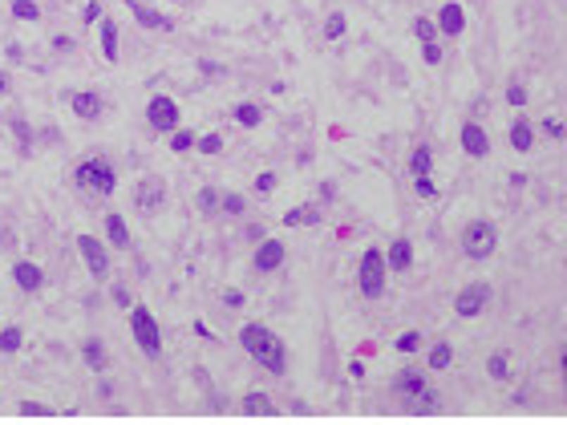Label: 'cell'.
I'll return each instance as SVG.
<instances>
[{
  "label": "cell",
  "mask_w": 567,
  "mask_h": 425,
  "mask_svg": "<svg viewBox=\"0 0 567 425\" xmlns=\"http://www.w3.org/2000/svg\"><path fill=\"white\" fill-rule=\"evenodd\" d=\"M413 33H418V41L425 45V41H437V25L430 17H418L413 20Z\"/></svg>",
  "instance_id": "cell-32"
},
{
  "label": "cell",
  "mask_w": 567,
  "mask_h": 425,
  "mask_svg": "<svg viewBox=\"0 0 567 425\" xmlns=\"http://www.w3.org/2000/svg\"><path fill=\"white\" fill-rule=\"evenodd\" d=\"M421 389H425V376L413 373V369H401L393 376V397L397 401H413V397H421Z\"/></svg>",
  "instance_id": "cell-14"
},
{
  "label": "cell",
  "mask_w": 567,
  "mask_h": 425,
  "mask_svg": "<svg viewBox=\"0 0 567 425\" xmlns=\"http://www.w3.org/2000/svg\"><path fill=\"white\" fill-rule=\"evenodd\" d=\"M324 37H328V41L344 37V13H332V17L324 20Z\"/></svg>",
  "instance_id": "cell-33"
},
{
  "label": "cell",
  "mask_w": 567,
  "mask_h": 425,
  "mask_svg": "<svg viewBox=\"0 0 567 425\" xmlns=\"http://www.w3.org/2000/svg\"><path fill=\"white\" fill-rule=\"evenodd\" d=\"M126 8L134 13V20H138L142 29H166V17L154 13V8H146V4H138V0H126Z\"/></svg>",
  "instance_id": "cell-19"
},
{
  "label": "cell",
  "mask_w": 567,
  "mask_h": 425,
  "mask_svg": "<svg viewBox=\"0 0 567 425\" xmlns=\"http://www.w3.org/2000/svg\"><path fill=\"white\" fill-rule=\"evenodd\" d=\"M223 304H227V308H243V292H227Z\"/></svg>",
  "instance_id": "cell-46"
},
{
  "label": "cell",
  "mask_w": 567,
  "mask_h": 425,
  "mask_svg": "<svg viewBox=\"0 0 567 425\" xmlns=\"http://www.w3.org/2000/svg\"><path fill=\"white\" fill-rule=\"evenodd\" d=\"M320 223V211L312 207V203H304V207H296V211L284 215V227H316Z\"/></svg>",
  "instance_id": "cell-20"
},
{
  "label": "cell",
  "mask_w": 567,
  "mask_h": 425,
  "mask_svg": "<svg viewBox=\"0 0 567 425\" xmlns=\"http://www.w3.org/2000/svg\"><path fill=\"white\" fill-rule=\"evenodd\" d=\"M490 300H494L490 279H474V284H466L462 292L454 296V312H458L462 320H474V316H482V312L490 308Z\"/></svg>",
  "instance_id": "cell-6"
},
{
  "label": "cell",
  "mask_w": 567,
  "mask_h": 425,
  "mask_svg": "<svg viewBox=\"0 0 567 425\" xmlns=\"http://www.w3.org/2000/svg\"><path fill=\"white\" fill-rule=\"evenodd\" d=\"M385 263H389V272H405V267L413 263V247H409V239H393Z\"/></svg>",
  "instance_id": "cell-17"
},
{
  "label": "cell",
  "mask_w": 567,
  "mask_h": 425,
  "mask_svg": "<svg viewBox=\"0 0 567 425\" xmlns=\"http://www.w3.org/2000/svg\"><path fill=\"white\" fill-rule=\"evenodd\" d=\"M4 89H8V73H4V69H0V94H4Z\"/></svg>",
  "instance_id": "cell-47"
},
{
  "label": "cell",
  "mask_w": 567,
  "mask_h": 425,
  "mask_svg": "<svg viewBox=\"0 0 567 425\" xmlns=\"http://www.w3.org/2000/svg\"><path fill=\"white\" fill-rule=\"evenodd\" d=\"M409 405H413V413H434V409H437V393L425 385V389H421V397H413Z\"/></svg>",
  "instance_id": "cell-29"
},
{
  "label": "cell",
  "mask_w": 567,
  "mask_h": 425,
  "mask_svg": "<svg viewBox=\"0 0 567 425\" xmlns=\"http://www.w3.org/2000/svg\"><path fill=\"white\" fill-rule=\"evenodd\" d=\"M13 130H16V138H20V146L29 150V138H32V130L25 126V122H13Z\"/></svg>",
  "instance_id": "cell-43"
},
{
  "label": "cell",
  "mask_w": 567,
  "mask_h": 425,
  "mask_svg": "<svg viewBox=\"0 0 567 425\" xmlns=\"http://www.w3.org/2000/svg\"><path fill=\"white\" fill-rule=\"evenodd\" d=\"M235 122H239V126H259V122H263V110L251 106V101H243V106H235Z\"/></svg>",
  "instance_id": "cell-27"
},
{
  "label": "cell",
  "mask_w": 567,
  "mask_h": 425,
  "mask_svg": "<svg viewBox=\"0 0 567 425\" xmlns=\"http://www.w3.org/2000/svg\"><path fill=\"white\" fill-rule=\"evenodd\" d=\"M219 203H223V195H219V191H215V186H203V191H199V211H219Z\"/></svg>",
  "instance_id": "cell-30"
},
{
  "label": "cell",
  "mask_w": 567,
  "mask_h": 425,
  "mask_svg": "<svg viewBox=\"0 0 567 425\" xmlns=\"http://www.w3.org/2000/svg\"><path fill=\"white\" fill-rule=\"evenodd\" d=\"M73 182H77L81 195L106 198V195L118 191V170H113V163L106 154H89V158H81V163L73 166Z\"/></svg>",
  "instance_id": "cell-2"
},
{
  "label": "cell",
  "mask_w": 567,
  "mask_h": 425,
  "mask_svg": "<svg viewBox=\"0 0 567 425\" xmlns=\"http://www.w3.org/2000/svg\"><path fill=\"white\" fill-rule=\"evenodd\" d=\"M20 344H25V332H20L16 324L0 328V353H4V357H13V353L20 348Z\"/></svg>",
  "instance_id": "cell-25"
},
{
  "label": "cell",
  "mask_w": 567,
  "mask_h": 425,
  "mask_svg": "<svg viewBox=\"0 0 567 425\" xmlns=\"http://www.w3.org/2000/svg\"><path fill=\"white\" fill-rule=\"evenodd\" d=\"M81 20H85V25H94V20H101V4H97V0H89V4L81 8Z\"/></svg>",
  "instance_id": "cell-41"
},
{
  "label": "cell",
  "mask_w": 567,
  "mask_h": 425,
  "mask_svg": "<svg viewBox=\"0 0 567 425\" xmlns=\"http://www.w3.org/2000/svg\"><path fill=\"white\" fill-rule=\"evenodd\" d=\"M486 373L494 376V381H506V373H511V369H506V357H502V353H494V357L486 360Z\"/></svg>",
  "instance_id": "cell-34"
},
{
  "label": "cell",
  "mask_w": 567,
  "mask_h": 425,
  "mask_svg": "<svg viewBox=\"0 0 567 425\" xmlns=\"http://www.w3.org/2000/svg\"><path fill=\"white\" fill-rule=\"evenodd\" d=\"M256 186L263 191V195H268V191L275 186V175H272V170H268V175H259V179H256Z\"/></svg>",
  "instance_id": "cell-45"
},
{
  "label": "cell",
  "mask_w": 567,
  "mask_h": 425,
  "mask_svg": "<svg viewBox=\"0 0 567 425\" xmlns=\"http://www.w3.org/2000/svg\"><path fill=\"white\" fill-rule=\"evenodd\" d=\"M239 344H243V353L256 360V364H263L268 373H284L288 369V353H284V341L275 336L268 324H243L239 332Z\"/></svg>",
  "instance_id": "cell-1"
},
{
  "label": "cell",
  "mask_w": 567,
  "mask_h": 425,
  "mask_svg": "<svg viewBox=\"0 0 567 425\" xmlns=\"http://www.w3.org/2000/svg\"><path fill=\"white\" fill-rule=\"evenodd\" d=\"M284 239H259V247H256V255H251V267L256 272H275V267H284Z\"/></svg>",
  "instance_id": "cell-9"
},
{
  "label": "cell",
  "mask_w": 567,
  "mask_h": 425,
  "mask_svg": "<svg viewBox=\"0 0 567 425\" xmlns=\"http://www.w3.org/2000/svg\"><path fill=\"white\" fill-rule=\"evenodd\" d=\"M430 166H434V150H430V146H413V154H409V175L421 179V175H430Z\"/></svg>",
  "instance_id": "cell-22"
},
{
  "label": "cell",
  "mask_w": 567,
  "mask_h": 425,
  "mask_svg": "<svg viewBox=\"0 0 567 425\" xmlns=\"http://www.w3.org/2000/svg\"><path fill=\"white\" fill-rule=\"evenodd\" d=\"M421 348V332H401L397 336V353H418Z\"/></svg>",
  "instance_id": "cell-36"
},
{
  "label": "cell",
  "mask_w": 567,
  "mask_h": 425,
  "mask_svg": "<svg viewBox=\"0 0 567 425\" xmlns=\"http://www.w3.org/2000/svg\"><path fill=\"white\" fill-rule=\"evenodd\" d=\"M413 186H418V195L434 198V182H430V175H421V179H413Z\"/></svg>",
  "instance_id": "cell-42"
},
{
  "label": "cell",
  "mask_w": 567,
  "mask_h": 425,
  "mask_svg": "<svg viewBox=\"0 0 567 425\" xmlns=\"http://www.w3.org/2000/svg\"><path fill=\"white\" fill-rule=\"evenodd\" d=\"M227 215H243V195H223V203H219Z\"/></svg>",
  "instance_id": "cell-40"
},
{
  "label": "cell",
  "mask_w": 567,
  "mask_h": 425,
  "mask_svg": "<svg viewBox=\"0 0 567 425\" xmlns=\"http://www.w3.org/2000/svg\"><path fill=\"white\" fill-rule=\"evenodd\" d=\"M162 198H166V186L158 179H138V186H134V207L138 211H158Z\"/></svg>",
  "instance_id": "cell-10"
},
{
  "label": "cell",
  "mask_w": 567,
  "mask_h": 425,
  "mask_svg": "<svg viewBox=\"0 0 567 425\" xmlns=\"http://www.w3.org/2000/svg\"><path fill=\"white\" fill-rule=\"evenodd\" d=\"M146 122L154 126V134H175L178 130V101L166 94H154L146 106Z\"/></svg>",
  "instance_id": "cell-7"
},
{
  "label": "cell",
  "mask_w": 567,
  "mask_h": 425,
  "mask_svg": "<svg viewBox=\"0 0 567 425\" xmlns=\"http://www.w3.org/2000/svg\"><path fill=\"white\" fill-rule=\"evenodd\" d=\"M110 296L118 300V304H122V308H130V292L122 288V284H113V288H110Z\"/></svg>",
  "instance_id": "cell-44"
},
{
  "label": "cell",
  "mask_w": 567,
  "mask_h": 425,
  "mask_svg": "<svg viewBox=\"0 0 567 425\" xmlns=\"http://www.w3.org/2000/svg\"><path fill=\"white\" fill-rule=\"evenodd\" d=\"M511 146H515L518 154H527V150L535 146V130H531L527 118H515V122H511Z\"/></svg>",
  "instance_id": "cell-18"
},
{
  "label": "cell",
  "mask_w": 567,
  "mask_h": 425,
  "mask_svg": "<svg viewBox=\"0 0 567 425\" xmlns=\"http://www.w3.org/2000/svg\"><path fill=\"white\" fill-rule=\"evenodd\" d=\"M20 413H25V417H49L53 409H49V405H37V401H20Z\"/></svg>",
  "instance_id": "cell-38"
},
{
  "label": "cell",
  "mask_w": 567,
  "mask_h": 425,
  "mask_svg": "<svg viewBox=\"0 0 567 425\" xmlns=\"http://www.w3.org/2000/svg\"><path fill=\"white\" fill-rule=\"evenodd\" d=\"M506 101H511V106H515V110H518V106L527 101V89H523V85H518V82H511V85H506Z\"/></svg>",
  "instance_id": "cell-37"
},
{
  "label": "cell",
  "mask_w": 567,
  "mask_h": 425,
  "mask_svg": "<svg viewBox=\"0 0 567 425\" xmlns=\"http://www.w3.org/2000/svg\"><path fill=\"white\" fill-rule=\"evenodd\" d=\"M494 247H499V227L490 219H470L462 227V255L466 260H486V255H494Z\"/></svg>",
  "instance_id": "cell-4"
},
{
  "label": "cell",
  "mask_w": 567,
  "mask_h": 425,
  "mask_svg": "<svg viewBox=\"0 0 567 425\" xmlns=\"http://www.w3.org/2000/svg\"><path fill=\"white\" fill-rule=\"evenodd\" d=\"M243 413H259V417H275V405L268 393H247L243 397Z\"/></svg>",
  "instance_id": "cell-21"
},
{
  "label": "cell",
  "mask_w": 567,
  "mask_h": 425,
  "mask_svg": "<svg viewBox=\"0 0 567 425\" xmlns=\"http://www.w3.org/2000/svg\"><path fill=\"white\" fill-rule=\"evenodd\" d=\"M563 389H567V353H563Z\"/></svg>",
  "instance_id": "cell-48"
},
{
  "label": "cell",
  "mask_w": 567,
  "mask_h": 425,
  "mask_svg": "<svg viewBox=\"0 0 567 425\" xmlns=\"http://www.w3.org/2000/svg\"><path fill=\"white\" fill-rule=\"evenodd\" d=\"M385 272H389V263H385V255H381V247H369V251L361 255V267H356V288H361L365 300H381V292H385Z\"/></svg>",
  "instance_id": "cell-5"
},
{
  "label": "cell",
  "mask_w": 567,
  "mask_h": 425,
  "mask_svg": "<svg viewBox=\"0 0 567 425\" xmlns=\"http://www.w3.org/2000/svg\"><path fill=\"white\" fill-rule=\"evenodd\" d=\"M421 57H425L430 65H437V61H442V45H437V41H425V45H421Z\"/></svg>",
  "instance_id": "cell-39"
},
{
  "label": "cell",
  "mask_w": 567,
  "mask_h": 425,
  "mask_svg": "<svg viewBox=\"0 0 567 425\" xmlns=\"http://www.w3.org/2000/svg\"><path fill=\"white\" fill-rule=\"evenodd\" d=\"M194 142H199V134H194V130H175V134H170V150H175V154H187Z\"/></svg>",
  "instance_id": "cell-28"
},
{
  "label": "cell",
  "mask_w": 567,
  "mask_h": 425,
  "mask_svg": "<svg viewBox=\"0 0 567 425\" xmlns=\"http://www.w3.org/2000/svg\"><path fill=\"white\" fill-rule=\"evenodd\" d=\"M458 138H462V150H466L470 158H486V154H490V138H486V130L478 122H466Z\"/></svg>",
  "instance_id": "cell-12"
},
{
  "label": "cell",
  "mask_w": 567,
  "mask_h": 425,
  "mask_svg": "<svg viewBox=\"0 0 567 425\" xmlns=\"http://www.w3.org/2000/svg\"><path fill=\"white\" fill-rule=\"evenodd\" d=\"M101 57L118 61V25L113 20H101Z\"/></svg>",
  "instance_id": "cell-24"
},
{
  "label": "cell",
  "mask_w": 567,
  "mask_h": 425,
  "mask_svg": "<svg viewBox=\"0 0 567 425\" xmlns=\"http://www.w3.org/2000/svg\"><path fill=\"white\" fill-rule=\"evenodd\" d=\"M450 360H454V348H450L446 341L430 348V369H434V373H442V369H450Z\"/></svg>",
  "instance_id": "cell-26"
},
{
  "label": "cell",
  "mask_w": 567,
  "mask_h": 425,
  "mask_svg": "<svg viewBox=\"0 0 567 425\" xmlns=\"http://www.w3.org/2000/svg\"><path fill=\"white\" fill-rule=\"evenodd\" d=\"M106 239H110L118 251H126L130 247V227H126V219L113 211V215H106Z\"/></svg>",
  "instance_id": "cell-16"
},
{
  "label": "cell",
  "mask_w": 567,
  "mask_h": 425,
  "mask_svg": "<svg viewBox=\"0 0 567 425\" xmlns=\"http://www.w3.org/2000/svg\"><path fill=\"white\" fill-rule=\"evenodd\" d=\"M77 251H81V260H85V267H89V276L110 279V251H106L101 239H94V235H77Z\"/></svg>",
  "instance_id": "cell-8"
},
{
  "label": "cell",
  "mask_w": 567,
  "mask_h": 425,
  "mask_svg": "<svg viewBox=\"0 0 567 425\" xmlns=\"http://www.w3.org/2000/svg\"><path fill=\"white\" fill-rule=\"evenodd\" d=\"M101 106H106V101H101V94H94V89H81V94L69 98V110H73L81 122H97V118H101Z\"/></svg>",
  "instance_id": "cell-11"
},
{
  "label": "cell",
  "mask_w": 567,
  "mask_h": 425,
  "mask_svg": "<svg viewBox=\"0 0 567 425\" xmlns=\"http://www.w3.org/2000/svg\"><path fill=\"white\" fill-rule=\"evenodd\" d=\"M130 336L138 341V348H142L150 360H158V357H162L158 320H154V312L142 308V304H130Z\"/></svg>",
  "instance_id": "cell-3"
},
{
  "label": "cell",
  "mask_w": 567,
  "mask_h": 425,
  "mask_svg": "<svg viewBox=\"0 0 567 425\" xmlns=\"http://www.w3.org/2000/svg\"><path fill=\"white\" fill-rule=\"evenodd\" d=\"M81 357H85V364H89L94 373H101V369H106V344L97 341V336H89L85 348H81Z\"/></svg>",
  "instance_id": "cell-23"
},
{
  "label": "cell",
  "mask_w": 567,
  "mask_h": 425,
  "mask_svg": "<svg viewBox=\"0 0 567 425\" xmlns=\"http://www.w3.org/2000/svg\"><path fill=\"white\" fill-rule=\"evenodd\" d=\"M437 33H442V37H462V33H466V13H462V4H446V8H437Z\"/></svg>",
  "instance_id": "cell-13"
},
{
  "label": "cell",
  "mask_w": 567,
  "mask_h": 425,
  "mask_svg": "<svg viewBox=\"0 0 567 425\" xmlns=\"http://www.w3.org/2000/svg\"><path fill=\"white\" fill-rule=\"evenodd\" d=\"M13 279H16V288H20V292H41V284H45V272H41L37 263L20 260V263L13 267Z\"/></svg>",
  "instance_id": "cell-15"
},
{
  "label": "cell",
  "mask_w": 567,
  "mask_h": 425,
  "mask_svg": "<svg viewBox=\"0 0 567 425\" xmlns=\"http://www.w3.org/2000/svg\"><path fill=\"white\" fill-rule=\"evenodd\" d=\"M194 146L203 150V154H219V150H223V134H203Z\"/></svg>",
  "instance_id": "cell-35"
},
{
  "label": "cell",
  "mask_w": 567,
  "mask_h": 425,
  "mask_svg": "<svg viewBox=\"0 0 567 425\" xmlns=\"http://www.w3.org/2000/svg\"><path fill=\"white\" fill-rule=\"evenodd\" d=\"M13 17L16 20H37L41 8H37V0H13Z\"/></svg>",
  "instance_id": "cell-31"
}]
</instances>
